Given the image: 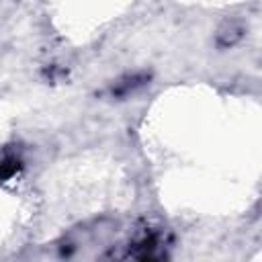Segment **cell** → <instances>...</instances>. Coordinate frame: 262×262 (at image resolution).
Wrapping results in <instances>:
<instances>
[{
	"label": "cell",
	"instance_id": "cell-2",
	"mask_svg": "<svg viewBox=\"0 0 262 262\" xmlns=\"http://www.w3.org/2000/svg\"><path fill=\"white\" fill-rule=\"evenodd\" d=\"M16 170H18V160H16V158H6V160H2V164H0V178H8V176H12Z\"/></svg>",
	"mask_w": 262,
	"mask_h": 262
},
{
	"label": "cell",
	"instance_id": "cell-1",
	"mask_svg": "<svg viewBox=\"0 0 262 262\" xmlns=\"http://www.w3.org/2000/svg\"><path fill=\"white\" fill-rule=\"evenodd\" d=\"M242 35H244L242 23H237V20H225L219 27V31H217V43L221 47H231V45H235L242 39Z\"/></svg>",
	"mask_w": 262,
	"mask_h": 262
}]
</instances>
